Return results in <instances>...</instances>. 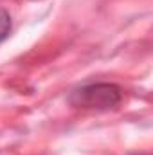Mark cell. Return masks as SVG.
I'll list each match as a JSON object with an SVG mask.
<instances>
[{
    "label": "cell",
    "instance_id": "7a4b0ae2",
    "mask_svg": "<svg viewBox=\"0 0 153 155\" xmlns=\"http://www.w3.org/2000/svg\"><path fill=\"white\" fill-rule=\"evenodd\" d=\"M11 33V16L5 9H0V41L9 36Z\"/></svg>",
    "mask_w": 153,
    "mask_h": 155
},
{
    "label": "cell",
    "instance_id": "6da1fadb",
    "mask_svg": "<svg viewBox=\"0 0 153 155\" xmlns=\"http://www.w3.org/2000/svg\"><path fill=\"white\" fill-rule=\"evenodd\" d=\"M121 97V88L114 83H92L74 90L70 94V103L77 108L106 110L119 105Z\"/></svg>",
    "mask_w": 153,
    "mask_h": 155
}]
</instances>
